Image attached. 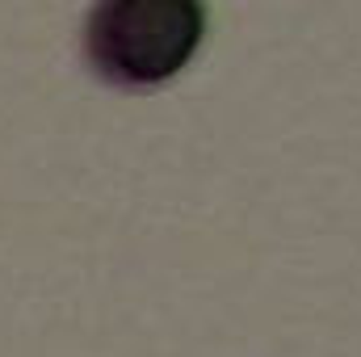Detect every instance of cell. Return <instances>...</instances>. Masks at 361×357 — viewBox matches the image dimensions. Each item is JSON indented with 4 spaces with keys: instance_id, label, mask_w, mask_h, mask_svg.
Instances as JSON below:
<instances>
[{
    "instance_id": "obj_1",
    "label": "cell",
    "mask_w": 361,
    "mask_h": 357,
    "mask_svg": "<svg viewBox=\"0 0 361 357\" xmlns=\"http://www.w3.org/2000/svg\"><path fill=\"white\" fill-rule=\"evenodd\" d=\"M202 30V0H97L85 25V51L101 80L152 89L193 59Z\"/></svg>"
}]
</instances>
